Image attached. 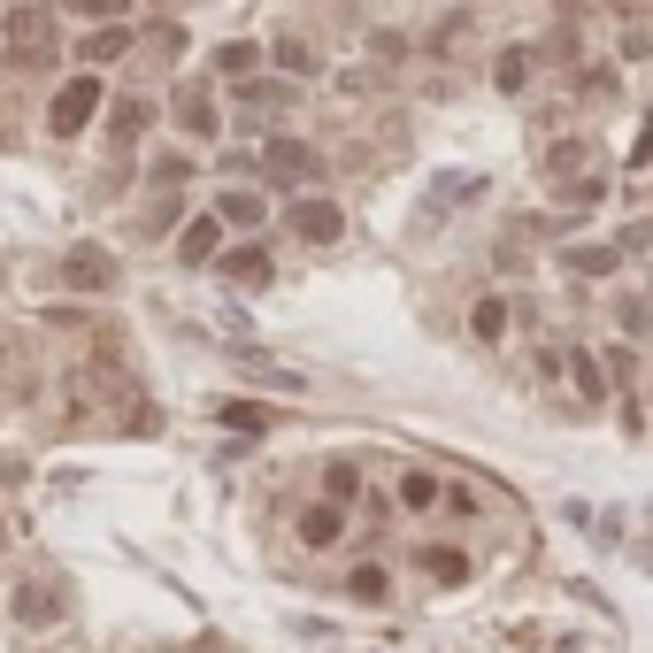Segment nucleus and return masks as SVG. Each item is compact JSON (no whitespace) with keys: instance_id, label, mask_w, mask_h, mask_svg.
<instances>
[{"instance_id":"1","label":"nucleus","mask_w":653,"mask_h":653,"mask_svg":"<svg viewBox=\"0 0 653 653\" xmlns=\"http://www.w3.org/2000/svg\"><path fill=\"white\" fill-rule=\"evenodd\" d=\"M0 39H8V62H15V70H46V62L62 54V31H54L46 8H8V15H0Z\"/></svg>"},{"instance_id":"2","label":"nucleus","mask_w":653,"mask_h":653,"mask_svg":"<svg viewBox=\"0 0 653 653\" xmlns=\"http://www.w3.org/2000/svg\"><path fill=\"white\" fill-rule=\"evenodd\" d=\"M93 108H101V77H70V85L54 93V108H46L54 139H77V131L93 124Z\"/></svg>"},{"instance_id":"3","label":"nucleus","mask_w":653,"mask_h":653,"mask_svg":"<svg viewBox=\"0 0 653 653\" xmlns=\"http://www.w3.org/2000/svg\"><path fill=\"white\" fill-rule=\"evenodd\" d=\"M62 285H77V293H108V285H116V254L93 246V239H77V246L62 254Z\"/></svg>"},{"instance_id":"4","label":"nucleus","mask_w":653,"mask_h":653,"mask_svg":"<svg viewBox=\"0 0 653 653\" xmlns=\"http://www.w3.org/2000/svg\"><path fill=\"white\" fill-rule=\"evenodd\" d=\"M316 169H324V162H316L301 139H270V155H262V177H277V185H308Z\"/></svg>"},{"instance_id":"5","label":"nucleus","mask_w":653,"mask_h":653,"mask_svg":"<svg viewBox=\"0 0 653 653\" xmlns=\"http://www.w3.org/2000/svg\"><path fill=\"white\" fill-rule=\"evenodd\" d=\"M293 231H301L308 246H330V239L346 231V215H338L330 200H301V208H293Z\"/></svg>"},{"instance_id":"6","label":"nucleus","mask_w":653,"mask_h":653,"mask_svg":"<svg viewBox=\"0 0 653 653\" xmlns=\"http://www.w3.org/2000/svg\"><path fill=\"white\" fill-rule=\"evenodd\" d=\"M215 246H223V215H192L177 231V262H215Z\"/></svg>"},{"instance_id":"7","label":"nucleus","mask_w":653,"mask_h":653,"mask_svg":"<svg viewBox=\"0 0 653 653\" xmlns=\"http://www.w3.org/2000/svg\"><path fill=\"white\" fill-rule=\"evenodd\" d=\"M215 270H223L231 285H246V293L270 285V254H262V246H231V254H215Z\"/></svg>"},{"instance_id":"8","label":"nucleus","mask_w":653,"mask_h":653,"mask_svg":"<svg viewBox=\"0 0 653 653\" xmlns=\"http://www.w3.org/2000/svg\"><path fill=\"white\" fill-rule=\"evenodd\" d=\"M561 361H569V377H577V400H584V408H600V400H608V361H600V354H584V346H577V354H561Z\"/></svg>"},{"instance_id":"9","label":"nucleus","mask_w":653,"mask_h":653,"mask_svg":"<svg viewBox=\"0 0 653 653\" xmlns=\"http://www.w3.org/2000/svg\"><path fill=\"white\" fill-rule=\"evenodd\" d=\"M215 215H223V223H231V231H254V223H262V215H270V200H262V192H239V185H231V192H223V200H215Z\"/></svg>"},{"instance_id":"10","label":"nucleus","mask_w":653,"mask_h":653,"mask_svg":"<svg viewBox=\"0 0 653 653\" xmlns=\"http://www.w3.org/2000/svg\"><path fill=\"white\" fill-rule=\"evenodd\" d=\"M54 615H62L54 584H15V623H54Z\"/></svg>"},{"instance_id":"11","label":"nucleus","mask_w":653,"mask_h":653,"mask_svg":"<svg viewBox=\"0 0 653 653\" xmlns=\"http://www.w3.org/2000/svg\"><path fill=\"white\" fill-rule=\"evenodd\" d=\"M215 415H223V431H246V439H262V431H277V415H270V408H254V400H223Z\"/></svg>"},{"instance_id":"12","label":"nucleus","mask_w":653,"mask_h":653,"mask_svg":"<svg viewBox=\"0 0 653 653\" xmlns=\"http://www.w3.org/2000/svg\"><path fill=\"white\" fill-rule=\"evenodd\" d=\"M439 499H446V485H439L431 470H408V477H400V507H415V515H431Z\"/></svg>"},{"instance_id":"13","label":"nucleus","mask_w":653,"mask_h":653,"mask_svg":"<svg viewBox=\"0 0 653 653\" xmlns=\"http://www.w3.org/2000/svg\"><path fill=\"white\" fill-rule=\"evenodd\" d=\"M338 530H346V507H338V499H324V507L301 515V538H308V546H330Z\"/></svg>"},{"instance_id":"14","label":"nucleus","mask_w":653,"mask_h":653,"mask_svg":"<svg viewBox=\"0 0 653 653\" xmlns=\"http://www.w3.org/2000/svg\"><path fill=\"white\" fill-rule=\"evenodd\" d=\"M177 124L192 131V139H215V108H208V93L192 85V93H177Z\"/></svg>"},{"instance_id":"15","label":"nucleus","mask_w":653,"mask_h":653,"mask_svg":"<svg viewBox=\"0 0 653 653\" xmlns=\"http://www.w3.org/2000/svg\"><path fill=\"white\" fill-rule=\"evenodd\" d=\"M423 577H439V584H462V577H470V554H454V546H423Z\"/></svg>"},{"instance_id":"16","label":"nucleus","mask_w":653,"mask_h":653,"mask_svg":"<svg viewBox=\"0 0 653 653\" xmlns=\"http://www.w3.org/2000/svg\"><path fill=\"white\" fill-rule=\"evenodd\" d=\"M215 70H223V77H239V85H246V77H254V70H262V46H254V39H239V46H223V54H215Z\"/></svg>"},{"instance_id":"17","label":"nucleus","mask_w":653,"mask_h":653,"mask_svg":"<svg viewBox=\"0 0 653 653\" xmlns=\"http://www.w3.org/2000/svg\"><path fill=\"white\" fill-rule=\"evenodd\" d=\"M615 262H623V246H577V254H569L577 277H615Z\"/></svg>"},{"instance_id":"18","label":"nucleus","mask_w":653,"mask_h":653,"mask_svg":"<svg viewBox=\"0 0 653 653\" xmlns=\"http://www.w3.org/2000/svg\"><path fill=\"white\" fill-rule=\"evenodd\" d=\"M124 46H131V31H124V23H101V31L85 39V62H116Z\"/></svg>"},{"instance_id":"19","label":"nucleus","mask_w":653,"mask_h":653,"mask_svg":"<svg viewBox=\"0 0 653 653\" xmlns=\"http://www.w3.org/2000/svg\"><path fill=\"white\" fill-rule=\"evenodd\" d=\"M346 592H354V600H369V608H377V600H385V592H392V577H385V569H377V561H361V569H354V577H346Z\"/></svg>"},{"instance_id":"20","label":"nucleus","mask_w":653,"mask_h":653,"mask_svg":"<svg viewBox=\"0 0 653 653\" xmlns=\"http://www.w3.org/2000/svg\"><path fill=\"white\" fill-rule=\"evenodd\" d=\"M324 492L338 499V507H354V499H361V470H354V462H330V470H324Z\"/></svg>"},{"instance_id":"21","label":"nucleus","mask_w":653,"mask_h":653,"mask_svg":"<svg viewBox=\"0 0 653 653\" xmlns=\"http://www.w3.org/2000/svg\"><path fill=\"white\" fill-rule=\"evenodd\" d=\"M277 70H293V77H316V46H308V39H285V46H277Z\"/></svg>"},{"instance_id":"22","label":"nucleus","mask_w":653,"mask_h":653,"mask_svg":"<svg viewBox=\"0 0 653 653\" xmlns=\"http://www.w3.org/2000/svg\"><path fill=\"white\" fill-rule=\"evenodd\" d=\"M523 77H530V46H507L499 54V93H523Z\"/></svg>"},{"instance_id":"23","label":"nucleus","mask_w":653,"mask_h":653,"mask_svg":"<svg viewBox=\"0 0 653 653\" xmlns=\"http://www.w3.org/2000/svg\"><path fill=\"white\" fill-rule=\"evenodd\" d=\"M147 124H155V108H147V101H116V139H139Z\"/></svg>"},{"instance_id":"24","label":"nucleus","mask_w":653,"mask_h":653,"mask_svg":"<svg viewBox=\"0 0 653 653\" xmlns=\"http://www.w3.org/2000/svg\"><path fill=\"white\" fill-rule=\"evenodd\" d=\"M470 330H477V338H499V330H507V301H477V316H470Z\"/></svg>"},{"instance_id":"25","label":"nucleus","mask_w":653,"mask_h":653,"mask_svg":"<svg viewBox=\"0 0 653 653\" xmlns=\"http://www.w3.org/2000/svg\"><path fill=\"white\" fill-rule=\"evenodd\" d=\"M623 330H631V338H653V301L631 293V301H623Z\"/></svg>"},{"instance_id":"26","label":"nucleus","mask_w":653,"mask_h":653,"mask_svg":"<svg viewBox=\"0 0 653 653\" xmlns=\"http://www.w3.org/2000/svg\"><path fill=\"white\" fill-rule=\"evenodd\" d=\"M584 162V147H577V139H561V147H554V155H546V177H569V169Z\"/></svg>"},{"instance_id":"27","label":"nucleus","mask_w":653,"mask_h":653,"mask_svg":"<svg viewBox=\"0 0 653 653\" xmlns=\"http://www.w3.org/2000/svg\"><path fill=\"white\" fill-rule=\"evenodd\" d=\"M462 192H477V177H439V185H431V200H439V208H446V200H462Z\"/></svg>"},{"instance_id":"28","label":"nucleus","mask_w":653,"mask_h":653,"mask_svg":"<svg viewBox=\"0 0 653 653\" xmlns=\"http://www.w3.org/2000/svg\"><path fill=\"white\" fill-rule=\"evenodd\" d=\"M439 507H446V515H477V492H470V485H446Z\"/></svg>"},{"instance_id":"29","label":"nucleus","mask_w":653,"mask_h":653,"mask_svg":"<svg viewBox=\"0 0 653 653\" xmlns=\"http://www.w3.org/2000/svg\"><path fill=\"white\" fill-rule=\"evenodd\" d=\"M177 177H192V162H185V155H162V162H155V185H177Z\"/></svg>"},{"instance_id":"30","label":"nucleus","mask_w":653,"mask_h":653,"mask_svg":"<svg viewBox=\"0 0 653 653\" xmlns=\"http://www.w3.org/2000/svg\"><path fill=\"white\" fill-rule=\"evenodd\" d=\"M62 8H77V15H116L124 0H62Z\"/></svg>"},{"instance_id":"31","label":"nucleus","mask_w":653,"mask_h":653,"mask_svg":"<svg viewBox=\"0 0 653 653\" xmlns=\"http://www.w3.org/2000/svg\"><path fill=\"white\" fill-rule=\"evenodd\" d=\"M631 162H653V124L639 131V147H631Z\"/></svg>"},{"instance_id":"32","label":"nucleus","mask_w":653,"mask_h":653,"mask_svg":"<svg viewBox=\"0 0 653 653\" xmlns=\"http://www.w3.org/2000/svg\"><path fill=\"white\" fill-rule=\"evenodd\" d=\"M646 400H653V385H646Z\"/></svg>"}]
</instances>
